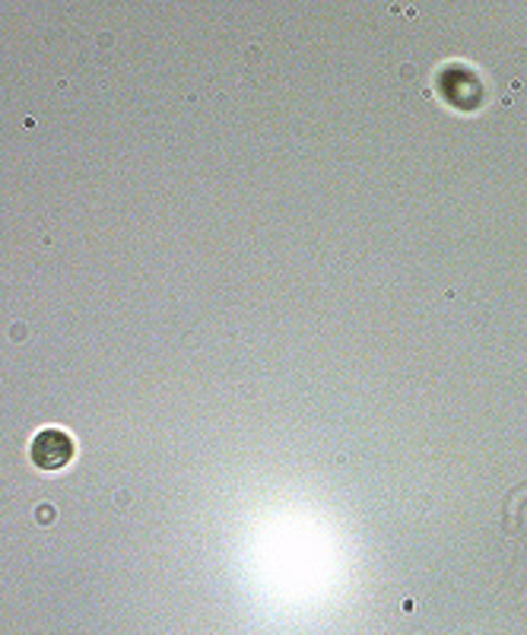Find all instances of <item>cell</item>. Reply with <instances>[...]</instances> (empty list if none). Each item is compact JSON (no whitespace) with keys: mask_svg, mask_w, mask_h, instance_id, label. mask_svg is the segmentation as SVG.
Segmentation results:
<instances>
[{"mask_svg":"<svg viewBox=\"0 0 527 635\" xmlns=\"http://www.w3.org/2000/svg\"><path fill=\"white\" fill-rule=\"evenodd\" d=\"M30 455H33V461L42 470L65 468L67 461L73 458V438L65 430L48 426V430L35 433L33 445H30Z\"/></svg>","mask_w":527,"mask_h":635,"instance_id":"obj_1","label":"cell"}]
</instances>
